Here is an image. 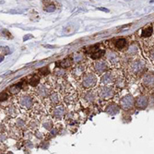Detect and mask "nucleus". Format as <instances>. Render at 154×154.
<instances>
[{
	"mask_svg": "<svg viewBox=\"0 0 154 154\" xmlns=\"http://www.w3.org/2000/svg\"><path fill=\"white\" fill-rule=\"evenodd\" d=\"M134 104H135V99H134V97L129 93L123 96L119 101V106L125 111H128V110L131 109L134 106Z\"/></svg>",
	"mask_w": 154,
	"mask_h": 154,
	"instance_id": "nucleus-7",
	"label": "nucleus"
},
{
	"mask_svg": "<svg viewBox=\"0 0 154 154\" xmlns=\"http://www.w3.org/2000/svg\"><path fill=\"white\" fill-rule=\"evenodd\" d=\"M105 54H106V52L104 50H98L95 53L91 54V57L94 60H100V58L102 57H103V55H105Z\"/></svg>",
	"mask_w": 154,
	"mask_h": 154,
	"instance_id": "nucleus-25",
	"label": "nucleus"
},
{
	"mask_svg": "<svg viewBox=\"0 0 154 154\" xmlns=\"http://www.w3.org/2000/svg\"><path fill=\"white\" fill-rule=\"evenodd\" d=\"M39 73H40L41 75H43V76H45L46 74L49 73L48 67H43V68H41L40 70H39Z\"/></svg>",
	"mask_w": 154,
	"mask_h": 154,
	"instance_id": "nucleus-34",
	"label": "nucleus"
},
{
	"mask_svg": "<svg viewBox=\"0 0 154 154\" xmlns=\"http://www.w3.org/2000/svg\"><path fill=\"white\" fill-rule=\"evenodd\" d=\"M6 139V135L5 134H1V142H4Z\"/></svg>",
	"mask_w": 154,
	"mask_h": 154,
	"instance_id": "nucleus-36",
	"label": "nucleus"
},
{
	"mask_svg": "<svg viewBox=\"0 0 154 154\" xmlns=\"http://www.w3.org/2000/svg\"><path fill=\"white\" fill-rule=\"evenodd\" d=\"M138 53V47L136 44H132L129 45V47L128 48L127 50V54L128 55H129V57H132V55H136Z\"/></svg>",
	"mask_w": 154,
	"mask_h": 154,
	"instance_id": "nucleus-22",
	"label": "nucleus"
},
{
	"mask_svg": "<svg viewBox=\"0 0 154 154\" xmlns=\"http://www.w3.org/2000/svg\"><path fill=\"white\" fill-rule=\"evenodd\" d=\"M108 68V64L103 60H97L93 63V69L96 74H104Z\"/></svg>",
	"mask_w": 154,
	"mask_h": 154,
	"instance_id": "nucleus-11",
	"label": "nucleus"
},
{
	"mask_svg": "<svg viewBox=\"0 0 154 154\" xmlns=\"http://www.w3.org/2000/svg\"><path fill=\"white\" fill-rule=\"evenodd\" d=\"M5 111H6V113L11 117H15L18 115V109L14 104H8Z\"/></svg>",
	"mask_w": 154,
	"mask_h": 154,
	"instance_id": "nucleus-19",
	"label": "nucleus"
},
{
	"mask_svg": "<svg viewBox=\"0 0 154 154\" xmlns=\"http://www.w3.org/2000/svg\"><path fill=\"white\" fill-rule=\"evenodd\" d=\"M135 104L136 106L138 108V109H145L147 108L148 104H149V99L147 96H144V95H140L137 97V99L135 101Z\"/></svg>",
	"mask_w": 154,
	"mask_h": 154,
	"instance_id": "nucleus-13",
	"label": "nucleus"
},
{
	"mask_svg": "<svg viewBox=\"0 0 154 154\" xmlns=\"http://www.w3.org/2000/svg\"><path fill=\"white\" fill-rule=\"evenodd\" d=\"M119 110H120L119 105H117L115 103H111L105 107V112L108 115H112V116H115V115L118 114Z\"/></svg>",
	"mask_w": 154,
	"mask_h": 154,
	"instance_id": "nucleus-17",
	"label": "nucleus"
},
{
	"mask_svg": "<svg viewBox=\"0 0 154 154\" xmlns=\"http://www.w3.org/2000/svg\"><path fill=\"white\" fill-rule=\"evenodd\" d=\"M81 85L84 89L90 90L94 88L97 85V77L91 72H88L84 75L81 79Z\"/></svg>",
	"mask_w": 154,
	"mask_h": 154,
	"instance_id": "nucleus-4",
	"label": "nucleus"
},
{
	"mask_svg": "<svg viewBox=\"0 0 154 154\" xmlns=\"http://www.w3.org/2000/svg\"><path fill=\"white\" fill-rule=\"evenodd\" d=\"M39 82H40V78L37 76H32V79L30 80V85H32V87H37L39 85Z\"/></svg>",
	"mask_w": 154,
	"mask_h": 154,
	"instance_id": "nucleus-29",
	"label": "nucleus"
},
{
	"mask_svg": "<svg viewBox=\"0 0 154 154\" xmlns=\"http://www.w3.org/2000/svg\"><path fill=\"white\" fill-rule=\"evenodd\" d=\"M35 94L42 98V99H47V98L52 94V87L49 83H42L34 89Z\"/></svg>",
	"mask_w": 154,
	"mask_h": 154,
	"instance_id": "nucleus-3",
	"label": "nucleus"
},
{
	"mask_svg": "<svg viewBox=\"0 0 154 154\" xmlns=\"http://www.w3.org/2000/svg\"><path fill=\"white\" fill-rule=\"evenodd\" d=\"M54 4H50V5H48V6H46L45 8V11H47V12H53V11H54Z\"/></svg>",
	"mask_w": 154,
	"mask_h": 154,
	"instance_id": "nucleus-33",
	"label": "nucleus"
},
{
	"mask_svg": "<svg viewBox=\"0 0 154 154\" xmlns=\"http://www.w3.org/2000/svg\"><path fill=\"white\" fill-rule=\"evenodd\" d=\"M116 76L113 71H106L101 77V84L102 86H110L112 84H115Z\"/></svg>",
	"mask_w": 154,
	"mask_h": 154,
	"instance_id": "nucleus-9",
	"label": "nucleus"
},
{
	"mask_svg": "<svg viewBox=\"0 0 154 154\" xmlns=\"http://www.w3.org/2000/svg\"><path fill=\"white\" fill-rule=\"evenodd\" d=\"M149 57L151 61L152 64H154V49H152L150 52H149Z\"/></svg>",
	"mask_w": 154,
	"mask_h": 154,
	"instance_id": "nucleus-35",
	"label": "nucleus"
},
{
	"mask_svg": "<svg viewBox=\"0 0 154 154\" xmlns=\"http://www.w3.org/2000/svg\"><path fill=\"white\" fill-rule=\"evenodd\" d=\"M114 45H115V47L117 48L118 50H122L124 49L125 46L128 45V40L125 38H116L115 41H114Z\"/></svg>",
	"mask_w": 154,
	"mask_h": 154,
	"instance_id": "nucleus-18",
	"label": "nucleus"
},
{
	"mask_svg": "<svg viewBox=\"0 0 154 154\" xmlns=\"http://www.w3.org/2000/svg\"><path fill=\"white\" fill-rule=\"evenodd\" d=\"M86 71V66L80 64V65H76L70 71V75L75 79H82V78L85 75Z\"/></svg>",
	"mask_w": 154,
	"mask_h": 154,
	"instance_id": "nucleus-8",
	"label": "nucleus"
},
{
	"mask_svg": "<svg viewBox=\"0 0 154 154\" xmlns=\"http://www.w3.org/2000/svg\"><path fill=\"white\" fill-rule=\"evenodd\" d=\"M21 91V84L19 83V84H15V85H12L9 89H8V91L10 94L12 95H16V94H19Z\"/></svg>",
	"mask_w": 154,
	"mask_h": 154,
	"instance_id": "nucleus-24",
	"label": "nucleus"
},
{
	"mask_svg": "<svg viewBox=\"0 0 154 154\" xmlns=\"http://www.w3.org/2000/svg\"><path fill=\"white\" fill-rule=\"evenodd\" d=\"M8 98H9V95L7 92H2L1 93V103H4V102L8 101Z\"/></svg>",
	"mask_w": 154,
	"mask_h": 154,
	"instance_id": "nucleus-32",
	"label": "nucleus"
},
{
	"mask_svg": "<svg viewBox=\"0 0 154 154\" xmlns=\"http://www.w3.org/2000/svg\"><path fill=\"white\" fill-rule=\"evenodd\" d=\"M15 125H16V127L17 128H22L25 127V121L23 119H20V118H17L15 120Z\"/></svg>",
	"mask_w": 154,
	"mask_h": 154,
	"instance_id": "nucleus-30",
	"label": "nucleus"
},
{
	"mask_svg": "<svg viewBox=\"0 0 154 154\" xmlns=\"http://www.w3.org/2000/svg\"><path fill=\"white\" fill-rule=\"evenodd\" d=\"M38 122L36 120H32L30 123H29V128L32 129V130H34V129H37L38 128Z\"/></svg>",
	"mask_w": 154,
	"mask_h": 154,
	"instance_id": "nucleus-31",
	"label": "nucleus"
},
{
	"mask_svg": "<svg viewBox=\"0 0 154 154\" xmlns=\"http://www.w3.org/2000/svg\"><path fill=\"white\" fill-rule=\"evenodd\" d=\"M142 85L148 89L154 88V74L153 73H148L145 74L141 79Z\"/></svg>",
	"mask_w": 154,
	"mask_h": 154,
	"instance_id": "nucleus-12",
	"label": "nucleus"
},
{
	"mask_svg": "<svg viewBox=\"0 0 154 154\" xmlns=\"http://www.w3.org/2000/svg\"><path fill=\"white\" fill-rule=\"evenodd\" d=\"M52 116L55 119H61L66 115V107L63 104H58L57 106H54L52 108Z\"/></svg>",
	"mask_w": 154,
	"mask_h": 154,
	"instance_id": "nucleus-10",
	"label": "nucleus"
},
{
	"mask_svg": "<svg viewBox=\"0 0 154 154\" xmlns=\"http://www.w3.org/2000/svg\"><path fill=\"white\" fill-rule=\"evenodd\" d=\"M72 60H73V63H75L76 65H80L85 60V57H84V54L81 53H75L72 55Z\"/></svg>",
	"mask_w": 154,
	"mask_h": 154,
	"instance_id": "nucleus-20",
	"label": "nucleus"
},
{
	"mask_svg": "<svg viewBox=\"0 0 154 154\" xmlns=\"http://www.w3.org/2000/svg\"><path fill=\"white\" fill-rule=\"evenodd\" d=\"M50 104L54 107L58 104H60V101H61V95H60V92L58 91H54L52 92V94L47 98Z\"/></svg>",
	"mask_w": 154,
	"mask_h": 154,
	"instance_id": "nucleus-14",
	"label": "nucleus"
},
{
	"mask_svg": "<svg viewBox=\"0 0 154 154\" xmlns=\"http://www.w3.org/2000/svg\"><path fill=\"white\" fill-rule=\"evenodd\" d=\"M115 85L118 89H122L125 86V79L123 76H116Z\"/></svg>",
	"mask_w": 154,
	"mask_h": 154,
	"instance_id": "nucleus-23",
	"label": "nucleus"
},
{
	"mask_svg": "<svg viewBox=\"0 0 154 154\" xmlns=\"http://www.w3.org/2000/svg\"><path fill=\"white\" fill-rule=\"evenodd\" d=\"M77 98H78L77 93L74 92V91H70V92H68V93L66 94V96L64 98V102L67 105H73L77 102Z\"/></svg>",
	"mask_w": 154,
	"mask_h": 154,
	"instance_id": "nucleus-16",
	"label": "nucleus"
},
{
	"mask_svg": "<svg viewBox=\"0 0 154 154\" xmlns=\"http://www.w3.org/2000/svg\"><path fill=\"white\" fill-rule=\"evenodd\" d=\"M18 104L23 110H32L34 105L32 97L28 93H23L19 96Z\"/></svg>",
	"mask_w": 154,
	"mask_h": 154,
	"instance_id": "nucleus-2",
	"label": "nucleus"
},
{
	"mask_svg": "<svg viewBox=\"0 0 154 154\" xmlns=\"http://www.w3.org/2000/svg\"><path fill=\"white\" fill-rule=\"evenodd\" d=\"M153 33V28L150 26L147 27L146 29L142 30V33H141V37L143 38H149Z\"/></svg>",
	"mask_w": 154,
	"mask_h": 154,
	"instance_id": "nucleus-27",
	"label": "nucleus"
},
{
	"mask_svg": "<svg viewBox=\"0 0 154 154\" xmlns=\"http://www.w3.org/2000/svg\"><path fill=\"white\" fill-rule=\"evenodd\" d=\"M43 128H45L46 130H48V131H51L53 128H54V125H53V122H52V120H50V119H46V120H45L44 122H43Z\"/></svg>",
	"mask_w": 154,
	"mask_h": 154,
	"instance_id": "nucleus-28",
	"label": "nucleus"
},
{
	"mask_svg": "<svg viewBox=\"0 0 154 154\" xmlns=\"http://www.w3.org/2000/svg\"><path fill=\"white\" fill-rule=\"evenodd\" d=\"M98 96H99L102 100L108 101L114 97L115 95V89L111 86H101L97 91Z\"/></svg>",
	"mask_w": 154,
	"mask_h": 154,
	"instance_id": "nucleus-5",
	"label": "nucleus"
},
{
	"mask_svg": "<svg viewBox=\"0 0 154 154\" xmlns=\"http://www.w3.org/2000/svg\"><path fill=\"white\" fill-rule=\"evenodd\" d=\"M105 61L112 67H118L121 62V57L117 52L109 50L105 54Z\"/></svg>",
	"mask_w": 154,
	"mask_h": 154,
	"instance_id": "nucleus-1",
	"label": "nucleus"
},
{
	"mask_svg": "<svg viewBox=\"0 0 154 154\" xmlns=\"http://www.w3.org/2000/svg\"><path fill=\"white\" fill-rule=\"evenodd\" d=\"M54 77H57L58 79H64L66 75H67V71L66 69L62 68V67H57L54 71Z\"/></svg>",
	"mask_w": 154,
	"mask_h": 154,
	"instance_id": "nucleus-21",
	"label": "nucleus"
},
{
	"mask_svg": "<svg viewBox=\"0 0 154 154\" xmlns=\"http://www.w3.org/2000/svg\"><path fill=\"white\" fill-rule=\"evenodd\" d=\"M72 63H73V60L71 58H65L64 60H62L59 64H60V67L62 68H68L72 66Z\"/></svg>",
	"mask_w": 154,
	"mask_h": 154,
	"instance_id": "nucleus-26",
	"label": "nucleus"
},
{
	"mask_svg": "<svg viewBox=\"0 0 154 154\" xmlns=\"http://www.w3.org/2000/svg\"><path fill=\"white\" fill-rule=\"evenodd\" d=\"M98 96L97 91H87L84 92V95L82 97V99L84 102H86L87 103H92L95 100H96V97Z\"/></svg>",
	"mask_w": 154,
	"mask_h": 154,
	"instance_id": "nucleus-15",
	"label": "nucleus"
},
{
	"mask_svg": "<svg viewBox=\"0 0 154 154\" xmlns=\"http://www.w3.org/2000/svg\"><path fill=\"white\" fill-rule=\"evenodd\" d=\"M145 61L143 59H135L129 64V72L132 75H137L145 68Z\"/></svg>",
	"mask_w": 154,
	"mask_h": 154,
	"instance_id": "nucleus-6",
	"label": "nucleus"
}]
</instances>
